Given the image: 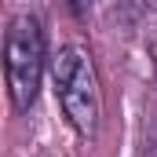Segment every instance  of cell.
Returning <instances> with one entry per match:
<instances>
[{"mask_svg": "<svg viewBox=\"0 0 157 157\" xmlns=\"http://www.w3.org/2000/svg\"><path fill=\"white\" fill-rule=\"evenodd\" d=\"M51 80H55V99L66 121L80 135H95L102 117V91H99V73L91 55L80 44L59 48V55L51 59Z\"/></svg>", "mask_w": 157, "mask_h": 157, "instance_id": "cell-1", "label": "cell"}, {"mask_svg": "<svg viewBox=\"0 0 157 157\" xmlns=\"http://www.w3.org/2000/svg\"><path fill=\"white\" fill-rule=\"evenodd\" d=\"M44 62H48V48H44L40 22L33 15H15L7 22V37H4V73H7L11 106L18 113H26L37 99Z\"/></svg>", "mask_w": 157, "mask_h": 157, "instance_id": "cell-2", "label": "cell"}, {"mask_svg": "<svg viewBox=\"0 0 157 157\" xmlns=\"http://www.w3.org/2000/svg\"><path fill=\"white\" fill-rule=\"evenodd\" d=\"M70 7H73V11L80 15V11H84V0H70Z\"/></svg>", "mask_w": 157, "mask_h": 157, "instance_id": "cell-3", "label": "cell"}]
</instances>
